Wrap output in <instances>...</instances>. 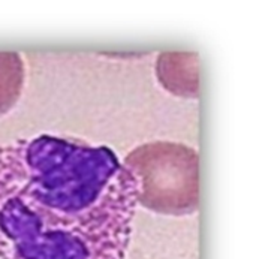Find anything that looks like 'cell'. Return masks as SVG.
Listing matches in <instances>:
<instances>
[{
  "label": "cell",
  "mask_w": 256,
  "mask_h": 259,
  "mask_svg": "<svg viewBox=\"0 0 256 259\" xmlns=\"http://www.w3.org/2000/svg\"><path fill=\"white\" fill-rule=\"evenodd\" d=\"M121 162L138 182V205L166 216L198 211L199 157L195 148L151 141L134 148Z\"/></svg>",
  "instance_id": "obj_2"
},
{
  "label": "cell",
  "mask_w": 256,
  "mask_h": 259,
  "mask_svg": "<svg viewBox=\"0 0 256 259\" xmlns=\"http://www.w3.org/2000/svg\"><path fill=\"white\" fill-rule=\"evenodd\" d=\"M24 60L18 53H0V117L11 111L23 93Z\"/></svg>",
  "instance_id": "obj_4"
},
{
  "label": "cell",
  "mask_w": 256,
  "mask_h": 259,
  "mask_svg": "<svg viewBox=\"0 0 256 259\" xmlns=\"http://www.w3.org/2000/svg\"><path fill=\"white\" fill-rule=\"evenodd\" d=\"M156 75L163 89L176 96L195 99L199 90V62L195 53H163L157 56Z\"/></svg>",
  "instance_id": "obj_3"
},
{
  "label": "cell",
  "mask_w": 256,
  "mask_h": 259,
  "mask_svg": "<svg viewBox=\"0 0 256 259\" xmlns=\"http://www.w3.org/2000/svg\"><path fill=\"white\" fill-rule=\"evenodd\" d=\"M138 182L107 146L39 135L0 144V259H124Z\"/></svg>",
  "instance_id": "obj_1"
}]
</instances>
